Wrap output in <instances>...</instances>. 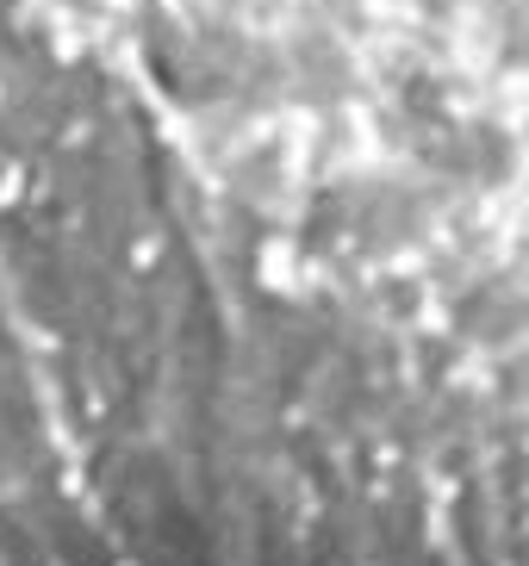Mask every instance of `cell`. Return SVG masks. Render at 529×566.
Listing matches in <instances>:
<instances>
[{"label":"cell","mask_w":529,"mask_h":566,"mask_svg":"<svg viewBox=\"0 0 529 566\" xmlns=\"http://www.w3.org/2000/svg\"><path fill=\"white\" fill-rule=\"evenodd\" d=\"M75 566H149V560H137V554H100V560H75Z\"/></svg>","instance_id":"1"}]
</instances>
